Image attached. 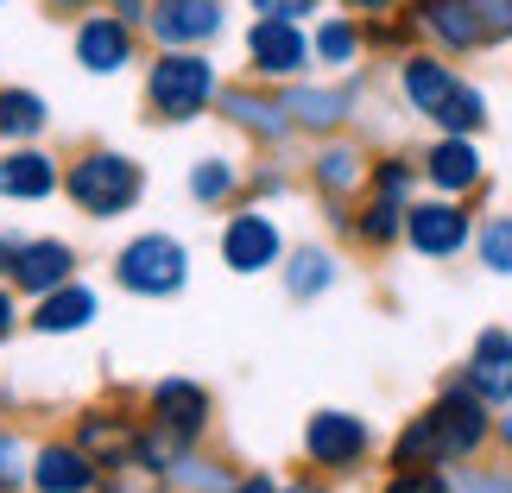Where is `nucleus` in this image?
Instances as JSON below:
<instances>
[{
  "instance_id": "obj_1",
  "label": "nucleus",
  "mask_w": 512,
  "mask_h": 493,
  "mask_svg": "<svg viewBox=\"0 0 512 493\" xmlns=\"http://www.w3.org/2000/svg\"><path fill=\"white\" fill-rule=\"evenodd\" d=\"M70 196L89 215H121L133 196H140V165L114 159V152H95V159H83L70 171Z\"/></svg>"
},
{
  "instance_id": "obj_2",
  "label": "nucleus",
  "mask_w": 512,
  "mask_h": 493,
  "mask_svg": "<svg viewBox=\"0 0 512 493\" xmlns=\"http://www.w3.org/2000/svg\"><path fill=\"white\" fill-rule=\"evenodd\" d=\"M215 95V76L203 57H190V51H171L159 57V70H152V108L171 114V121H184V114H196Z\"/></svg>"
},
{
  "instance_id": "obj_3",
  "label": "nucleus",
  "mask_w": 512,
  "mask_h": 493,
  "mask_svg": "<svg viewBox=\"0 0 512 493\" xmlns=\"http://www.w3.org/2000/svg\"><path fill=\"white\" fill-rule=\"evenodd\" d=\"M184 247L165 241V234H146V241H133L121 253V285L127 291H146V298H165V291L184 285Z\"/></svg>"
},
{
  "instance_id": "obj_4",
  "label": "nucleus",
  "mask_w": 512,
  "mask_h": 493,
  "mask_svg": "<svg viewBox=\"0 0 512 493\" xmlns=\"http://www.w3.org/2000/svg\"><path fill=\"white\" fill-rule=\"evenodd\" d=\"M152 32L165 45H203L222 32V0H152Z\"/></svg>"
},
{
  "instance_id": "obj_5",
  "label": "nucleus",
  "mask_w": 512,
  "mask_h": 493,
  "mask_svg": "<svg viewBox=\"0 0 512 493\" xmlns=\"http://www.w3.org/2000/svg\"><path fill=\"white\" fill-rule=\"evenodd\" d=\"M0 266L13 272L26 291H57L70 279V247L64 241H32V247H0Z\"/></svg>"
},
{
  "instance_id": "obj_6",
  "label": "nucleus",
  "mask_w": 512,
  "mask_h": 493,
  "mask_svg": "<svg viewBox=\"0 0 512 493\" xmlns=\"http://www.w3.org/2000/svg\"><path fill=\"white\" fill-rule=\"evenodd\" d=\"M247 51H253V64H260L266 76H291V70H304V57H310L304 32L291 26V19H272V13H260V26H253Z\"/></svg>"
},
{
  "instance_id": "obj_7",
  "label": "nucleus",
  "mask_w": 512,
  "mask_h": 493,
  "mask_svg": "<svg viewBox=\"0 0 512 493\" xmlns=\"http://www.w3.org/2000/svg\"><path fill=\"white\" fill-rule=\"evenodd\" d=\"M418 26H430L449 51L487 45V26H481V7H475V0H418Z\"/></svg>"
},
{
  "instance_id": "obj_8",
  "label": "nucleus",
  "mask_w": 512,
  "mask_h": 493,
  "mask_svg": "<svg viewBox=\"0 0 512 493\" xmlns=\"http://www.w3.org/2000/svg\"><path fill=\"white\" fill-rule=\"evenodd\" d=\"M222 253L234 272H266L279 260V228L266 222V215H234L228 234H222Z\"/></svg>"
},
{
  "instance_id": "obj_9",
  "label": "nucleus",
  "mask_w": 512,
  "mask_h": 493,
  "mask_svg": "<svg viewBox=\"0 0 512 493\" xmlns=\"http://www.w3.org/2000/svg\"><path fill=\"white\" fill-rule=\"evenodd\" d=\"M310 456H317L323 468H348L367 456V430L361 418H342V411H323V418H310Z\"/></svg>"
},
{
  "instance_id": "obj_10",
  "label": "nucleus",
  "mask_w": 512,
  "mask_h": 493,
  "mask_svg": "<svg viewBox=\"0 0 512 493\" xmlns=\"http://www.w3.org/2000/svg\"><path fill=\"white\" fill-rule=\"evenodd\" d=\"M430 424H437V443H443V456H468L481 437H487V411L468 399V392H449V399L430 411Z\"/></svg>"
},
{
  "instance_id": "obj_11",
  "label": "nucleus",
  "mask_w": 512,
  "mask_h": 493,
  "mask_svg": "<svg viewBox=\"0 0 512 493\" xmlns=\"http://www.w3.org/2000/svg\"><path fill=\"white\" fill-rule=\"evenodd\" d=\"M76 57H83L89 70H121L127 57H133V32H127V19H121V13H108V19H83V32H76Z\"/></svg>"
},
{
  "instance_id": "obj_12",
  "label": "nucleus",
  "mask_w": 512,
  "mask_h": 493,
  "mask_svg": "<svg viewBox=\"0 0 512 493\" xmlns=\"http://www.w3.org/2000/svg\"><path fill=\"white\" fill-rule=\"evenodd\" d=\"M411 247L418 253H456L468 241V222H462V209H449V203H430V209H411Z\"/></svg>"
},
{
  "instance_id": "obj_13",
  "label": "nucleus",
  "mask_w": 512,
  "mask_h": 493,
  "mask_svg": "<svg viewBox=\"0 0 512 493\" xmlns=\"http://www.w3.org/2000/svg\"><path fill=\"white\" fill-rule=\"evenodd\" d=\"M475 392L481 399H512V335L487 329L475 348Z\"/></svg>"
},
{
  "instance_id": "obj_14",
  "label": "nucleus",
  "mask_w": 512,
  "mask_h": 493,
  "mask_svg": "<svg viewBox=\"0 0 512 493\" xmlns=\"http://www.w3.org/2000/svg\"><path fill=\"white\" fill-rule=\"evenodd\" d=\"M152 405H159L165 430H177V437H196V430H203V418H209V399H203L196 386H184V380H165L159 392H152Z\"/></svg>"
},
{
  "instance_id": "obj_15",
  "label": "nucleus",
  "mask_w": 512,
  "mask_h": 493,
  "mask_svg": "<svg viewBox=\"0 0 512 493\" xmlns=\"http://www.w3.org/2000/svg\"><path fill=\"white\" fill-rule=\"evenodd\" d=\"M32 481L45 487V493H83V487L95 481V468H89L83 449H45V456H38V468H32Z\"/></svg>"
},
{
  "instance_id": "obj_16",
  "label": "nucleus",
  "mask_w": 512,
  "mask_h": 493,
  "mask_svg": "<svg viewBox=\"0 0 512 493\" xmlns=\"http://www.w3.org/2000/svg\"><path fill=\"white\" fill-rule=\"evenodd\" d=\"M57 171L45 152H13L7 165H0V196H51Z\"/></svg>"
},
{
  "instance_id": "obj_17",
  "label": "nucleus",
  "mask_w": 512,
  "mask_h": 493,
  "mask_svg": "<svg viewBox=\"0 0 512 493\" xmlns=\"http://www.w3.org/2000/svg\"><path fill=\"white\" fill-rule=\"evenodd\" d=\"M95 317V298H89V291L83 285H64V291H51V298L45 304H38V329H45V335H57V329H83Z\"/></svg>"
},
{
  "instance_id": "obj_18",
  "label": "nucleus",
  "mask_w": 512,
  "mask_h": 493,
  "mask_svg": "<svg viewBox=\"0 0 512 493\" xmlns=\"http://www.w3.org/2000/svg\"><path fill=\"white\" fill-rule=\"evenodd\" d=\"M405 89H411V102H418L424 114H437L449 95H456V76H449L443 64H430V57H411V64H405Z\"/></svg>"
},
{
  "instance_id": "obj_19",
  "label": "nucleus",
  "mask_w": 512,
  "mask_h": 493,
  "mask_svg": "<svg viewBox=\"0 0 512 493\" xmlns=\"http://www.w3.org/2000/svg\"><path fill=\"white\" fill-rule=\"evenodd\" d=\"M430 177H437V190H468V184L481 177L475 146H468V140H449V146H437V159H430Z\"/></svg>"
},
{
  "instance_id": "obj_20",
  "label": "nucleus",
  "mask_w": 512,
  "mask_h": 493,
  "mask_svg": "<svg viewBox=\"0 0 512 493\" xmlns=\"http://www.w3.org/2000/svg\"><path fill=\"white\" fill-rule=\"evenodd\" d=\"M38 127H45V102H38V95H26V89L0 95V133H7V140H26Z\"/></svg>"
},
{
  "instance_id": "obj_21",
  "label": "nucleus",
  "mask_w": 512,
  "mask_h": 493,
  "mask_svg": "<svg viewBox=\"0 0 512 493\" xmlns=\"http://www.w3.org/2000/svg\"><path fill=\"white\" fill-rule=\"evenodd\" d=\"M285 114H298V121H310V127H329V121H342V114H348V95L298 89V95H285Z\"/></svg>"
},
{
  "instance_id": "obj_22",
  "label": "nucleus",
  "mask_w": 512,
  "mask_h": 493,
  "mask_svg": "<svg viewBox=\"0 0 512 493\" xmlns=\"http://www.w3.org/2000/svg\"><path fill=\"white\" fill-rule=\"evenodd\" d=\"M437 121H443L449 133H475V127L487 121V102H481L475 89H462V83H456V95H449V102L437 108Z\"/></svg>"
},
{
  "instance_id": "obj_23",
  "label": "nucleus",
  "mask_w": 512,
  "mask_h": 493,
  "mask_svg": "<svg viewBox=\"0 0 512 493\" xmlns=\"http://www.w3.org/2000/svg\"><path fill=\"white\" fill-rule=\"evenodd\" d=\"M228 114L247 121L253 133H285V108H266V102H253V95H228Z\"/></svg>"
},
{
  "instance_id": "obj_24",
  "label": "nucleus",
  "mask_w": 512,
  "mask_h": 493,
  "mask_svg": "<svg viewBox=\"0 0 512 493\" xmlns=\"http://www.w3.org/2000/svg\"><path fill=\"white\" fill-rule=\"evenodd\" d=\"M443 456V443H437V424H411L405 430V443H399V468H418V462H437Z\"/></svg>"
},
{
  "instance_id": "obj_25",
  "label": "nucleus",
  "mask_w": 512,
  "mask_h": 493,
  "mask_svg": "<svg viewBox=\"0 0 512 493\" xmlns=\"http://www.w3.org/2000/svg\"><path fill=\"white\" fill-rule=\"evenodd\" d=\"M329 279H336V266H329L323 253H298V260H291V291H298V298H310V291H323Z\"/></svg>"
},
{
  "instance_id": "obj_26",
  "label": "nucleus",
  "mask_w": 512,
  "mask_h": 493,
  "mask_svg": "<svg viewBox=\"0 0 512 493\" xmlns=\"http://www.w3.org/2000/svg\"><path fill=\"white\" fill-rule=\"evenodd\" d=\"M354 45H361V32L348 26V19H323V32H317V51L329 57V64H348Z\"/></svg>"
},
{
  "instance_id": "obj_27",
  "label": "nucleus",
  "mask_w": 512,
  "mask_h": 493,
  "mask_svg": "<svg viewBox=\"0 0 512 493\" xmlns=\"http://www.w3.org/2000/svg\"><path fill=\"white\" fill-rule=\"evenodd\" d=\"M481 260L494 266V272H512V222H487V234H481Z\"/></svg>"
},
{
  "instance_id": "obj_28",
  "label": "nucleus",
  "mask_w": 512,
  "mask_h": 493,
  "mask_svg": "<svg viewBox=\"0 0 512 493\" xmlns=\"http://www.w3.org/2000/svg\"><path fill=\"white\" fill-rule=\"evenodd\" d=\"M317 177H323L329 190H348L354 177H361V159H354V152H323V159H317Z\"/></svg>"
},
{
  "instance_id": "obj_29",
  "label": "nucleus",
  "mask_w": 512,
  "mask_h": 493,
  "mask_svg": "<svg viewBox=\"0 0 512 493\" xmlns=\"http://www.w3.org/2000/svg\"><path fill=\"white\" fill-rule=\"evenodd\" d=\"M361 234H367V241H392V234H399V203H392V196H380V203L367 209Z\"/></svg>"
},
{
  "instance_id": "obj_30",
  "label": "nucleus",
  "mask_w": 512,
  "mask_h": 493,
  "mask_svg": "<svg viewBox=\"0 0 512 493\" xmlns=\"http://www.w3.org/2000/svg\"><path fill=\"white\" fill-rule=\"evenodd\" d=\"M133 437H127V430L121 424H108V418H89L83 424V456H89V449H127Z\"/></svg>"
},
{
  "instance_id": "obj_31",
  "label": "nucleus",
  "mask_w": 512,
  "mask_h": 493,
  "mask_svg": "<svg viewBox=\"0 0 512 493\" xmlns=\"http://www.w3.org/2000/svg\"><path fill=\"white\" fill-rule=\"evenodd\" d=\"M475 7H481L487 45H494V38H512V0H475Z\"/></svg>"
},
{
  "instance_id": "obj_32",
  "label": "nucleus",
  "mask_w": 512,
  "mask_h": 493,
  "mask_svg": "<svg viewBox=\"0 0 512 493\" xmlns=\"http://www.w3.org/2000/svg\"><path fill=\"white\" fill-rule=\"evenodd\" d=\"M228 184H234V171H228V165H215V159H209L203 171H196V184H190V190H196V196H203V203H209V196H222Z\"/></svg>"
},
{
  "instance_id": "obj_33",
  "label": "nucleus",
  "mask_w": 512,
  "mask_h": 493,
  "mask_svg": "<svg viewBox=\"0 0 512 493\" xmlns=\"http://www.w3.org/2000/svg\"><path fill=\"white\" fill-rule=\"evenodd\" d=\"M310 7H317V0H253V13H272V19H298Z\"/></svg>"
},
{
  "instance_id": "obj_34",
  "label": "nucleus",
  "mask_w": 512,
  "mask_h": 493,
  "mask_svg": "<svg viewBox=\"0 0 512 493\" xmlns=\"http://www.w3.org/2000/svg\"><path fill=\"white\" fill-rule=\"evenodd\" d=\"M386 493H443V487H437V481H430V475H418V468H405V475H399V481H392Z\"/></svg>"
},
{
  "instance_id": "obj_35",
  "label": "nucleus",
  "mask_w": 512,
  "mask_h": 493,
  "mask_svg": "<svg viewBox=\"0 0 512 493\" xmlns=\"http://www.w3.org/2000/svg\"><path fill=\"white\" fill-rule=\"evenodd\" d=\"M373 184H380V196H392V203H399V196H405V190H411V177H405V171H399V165H386V171H380V177H373Z\"/></svg>"
},
{
  "instance_id": "obj_36",
  "label": "nucleus",
  "mask_w": 512,
  "mask_h": 493,
  "mask_svg": "<svg viewBox=\"0 0 512 493\" xmlns=\"http://www.w3.org/2000/svg\"><path fill=\"white\" fill-rule=\"evenodd\" d=\"M114 493H159V475H114Z\"/></svg>"
},
{
  "instance_id": "obj_37",
  "label": "nucleus",
  "mask_w": 512,
  "mask_h": 493,
  "mask_svg": "<svg viewBox=\"0 0 512 493\" xmlns=\"http://www.w3.org/2000/svg\"><path fill=\"white\" fill-rule=\"evenodd\" d=\"M19 481V456H13V443H0V487H13Z\"/></svg>"
},
{
  "instance_id": "obj_38",
  "label": "nucleus",
  "mask_w": 512,
  "mask_h": 493,
  "mask_svg": "<svg viewBox=\"0 0 512 493\" xmlns=\"http://www.w3.org/2000/svg\"><path fill=\"white\" fill-rule=\"evenodd\" d=\"M114 13H121V19H140V13H146V0H114Z\"/></svg>"
},
{
  "instance_id": "obj_39",
  "label": "nucleus",
  "mask_w": 512,
  "mask_h": 493,
  "mask_svg": "<svg viewBox=\"0 0 512 493\" xmlns=\"http://www.w3.org/2000/svg\"><path fill=\"white\" fill-rule=\"evenodd\" d=\"M228 493H279L272 481H241V487H228Z\"/></svg>"
},
{
  "instance_id": "obj_40",
  "label": "nucleus",
  "mask_w": 512,
  "mask_h": 493,
  "mask_svg": "<svg viewBox=\"0 0 512 493\" xmlns=\"http://www.w3.org/2000/svg\"><path fill=\"white\" fill-rule=\"evenodd\" d=\"M348 7H361V13H386L392 0H348Z\"/></svg>"
},
{
  "instance_id": "obj_41",
  "label": "nucleus",
  "mask_w": 512,
  "mask_h": 493,
  "mask_svg": "<svg viewBox=\"0 0 512 493\" xmlns=\"http://www.w3.org/2000/svg\"><path fill=\"white\" fill-rule=\"evenodd\" d=\"M7 329H13V304H7V298H0V335H7Z\"/></svg>"
},
{
  "instance_id": "obj_42",
  "label": "nucleus",
  "mask_w": 512,
  "mask_h": 493,
  "mask_svg": "<svg viewBox=\"0 0 512 493\" xmlns=\"http://www.w3.org/2000/svg\"><path fill=\"white\" fill-rule=\"evenodd\" d=\"M51 7H57V13H76V7H83V0H51Z\"/></svg>"
},
{
  "instance_id": "obj_43",
  "label": "nucleus",
  "mask_w": 512,
  "mask_h": 493,
  "mask_svg": "<svg viewBox=\"0 0 512 493\" xmlns=\"http://www.w3.org/2000/svg\"><path fill=\"white\" fill-rule=\"evenodd\" d=\"M506 443H512V411H506Z\"/></svg>"
}]
</instances>
